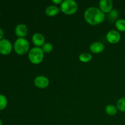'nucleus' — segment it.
Here are the masks:
<instances>
[{
  "instance_id": "4468645a",
  "label": "nucleus",
  "mask_w": 125,
  "mask_h": 125,
  "mask_svg": "<svg viewBox=\"0 0 125 125\" xmlns=\"http://www.w3.org/2000/svg\"><path fill=\"white\" fill-rule=\"evenodd\" d=\"M79 59L81 62L86 63L90 62L92 59V56L89 52H83L79 54Z\"/></svg>"
},
{
  "instance_id": "a211bd4d",
  "label": "nucleus",
  "mask_w": 125,
  "mask_h": 125,
  "mask_svg": "<svg viewBox=\"0 0 125 125\" xmlns=\"http://www.w3.org/2000/svg\"><path fill=\"white\" fill-rule=\"evenodd\" d=\"M117 107L121 112H125V97L121 98L117 101Z\"/></svg>"
},
{
  "instance_id": "9d476101",
  "label": "nucleus",
  "mask_w": 125,
  "mask_h": 125,
  "mask_svg": "<svg viewBox=\"0 0 125 125\" xmlns=\"http://www.w3.org/2000/svg\"><path fill=\"white\" fill-rule=\"evenodd\" d=\"M32 42L36 47H41L45 43V38L41 33H35L32 36Z\"/></svg>"
},
{
  "instance_id": "6ab92c4d",
  "label": "nucleus",
  "mask_w": 125,
  "mask_h": 125,
  "mask_svg": "<svg viewBox=\"0 0 125 125\" xmlns=\"http://www.w3.org/2000/svg\"><path fill=\"white\" fill-rule=\"evenodd\" d=\"M42 50L43 51L44 53L48 54L50 53L53 50V45L50 42H46L42 46Z\"/></svg>"
},
{
  "instance_id": "20e7f679",
  "label": "nucleus",
  "mask_w": 125,
  "mask_h": 125,
  "mask_svg": "<svg viewBox=\"0 0 125 125\" xmlns=\"http://www.w3.org/2000/svg\"><path fill=\"white\" fill-rule=\"evenodd\" d=\"M78 9V4L74 0H64L60 6L61 12L68 15L75 13Z\"/></svg>"
},
{
  "instance_id": "2eb2a0df",
  "label": "nucleus",
  "mask_w": 125,
  "mask_h": 125,
  "mask_svg": "<svg viewBox=\"0 0 125 125\" xmlns=\"http://www.w3.org/2000/svg\"><path fill=\"white\" fill-rule=\"evenodd\" d=\"M115 28L117 30L121 32H125V20L121 18L118 19L115 21Z\"/></svg>"
},
{
  "instance_id": "9b49d317",
  "label": "nucleus",
  "mask_w": 125,
  "mask_h": 125,
  "mask_svg": "<svg viewBox=\"0 0 125 125\" xmlns=\"http://www.w3.org/2000/svg\"><path fill=\"white\" fill-rule=\"evenodd\" d=\"M89 49L92 53L99 54L104 51V45L101 42H93L90 44Z\"/></svg>"
},
{
  "instance_id": "5701e85b",
  "label": "nucleus",
  "mask_w": 125,
  "mask_h": 125,
  "mask_svg": "<svg viewBox=\"0 0 125 125\" xmlns=\"http://www.w3.org/2000/svg\"><path fill=\"white\" fill-rule=\"evenodd\" d=\"M0 15H1V11H0Z\"/></svg>"
},
{
  "instance_id": "0eeeda50",
  "label": "nucleus",
  "mask_w": 125,
  "mask_h": 125,
  "mask_svg": "<svg viewBox=\"0 0 125 125\" xmlns=\"http://www.w3.org/2000/svg\"><path fill=\"white\" fill-rule=\"evenodd\" d=\"M120 34L117 30L112 29L107 32L106 34V39L109 42L112 44L117 43L120 40Z\"/></svg>"
},
{
  "instance_id": "aec40b11",
  "label": "nucleus",
  "mask_w": 125,
  "mask_h": 125,
  "mask_svg": "<svg viewBox=\"0 0 125 125\" xmlns=\"http://www.w3.org/2000/svg\"><path fill=\"white\" fill-rule=\"evenodd\" d=\"M51 1H52V3H54L56 5L57 4L61 5V4L62 3V2H63V0H52Z\"/></svg>"
},
{
  "instance_id": "412c9836",
  "label": "nucleus",
  "mask_w": 125,
  "mask_h": 125,
  "mask_svg": "<svg viewBox=\"0 0 125 125\" xmlns=\"http://www.w3.org/2000/svg\"><path fill=\"white\" fill-rule=\"evenodd\" d=\"M4 37V31L2 30V29L1 28H0V41H1L2 39H3Z\"/></svg>"
},
{
  "instance_id": "ddd939ff",
  "label": "nucleus",
  "mask_w": 125,
  "mask_h": 125,
  "mask_svg": "<svg viewBox=\"0 0 125 125\" xmlns=\"http://www.w3.org/2000/svg\"><path fill=\"white\" fill-rule=\"evenodd\" d=\"M117 107L114 104H108L105 107V112L107 115L111 116H114L117 114Z\"/></svg>"
},
{
  "instance_id": "7ed1b4c3",
  "label": "nucleus",
  "mask_w": 125,
  "mask_h": 125,
  "mask_svg": "<svg viewBox=\"0 0 125 125\" xmlns=\"http://www.w3.org/2000/svg\"><path fill=\"white\" fill-rule=\"evenodd\" d=\"M28 58L31 63L39 64L43 60L44 52L40 47H33L29 51Z\"/></svg>"
},
{
  "instance_id": "1a4fd4ad",
  "label": "nucleus",
  "mask_w": 125,
  "mask_h": 125,
  "mask_svg": "<svg viewBox=\"0 0 125 125\" xmlns=\"http://www.w3.org/2000/svg\"><path fill=\"white\" fill-rule=\"evenodd\" d=\"M28 32V27L26 24L20 23L15 28V33L18 38H24Z\"/></svg>"
},
{
  "instance_id": "f257e3e1",
  "label": "nucleus",
  "mask_w": 125,
  "mask_h": 125,
  "mask_svg": "<svg viewBox=\"0 0 125 125\" xmlns=\"http://www.w3.org/2000/svg\"><path fill=\"white\" fill-rule=\"evenodd\" d=\"M84 19L85 21L92 26L100 24L105 19V14L100 8L96 7H90L84 12Z\"/></svg>"
},
{
  "instance_id": "f8f14e48",
  "label": "nucleus",
  "mask_w": 125,
  "mask_h": 125,
  "mask_svg": "<svg viewBox=\"0 0 125 125\" xmlns=\"http://www.w3.org/2000/svg\"><path fill=\"white\" fill-rule=\"evenodd\" d=\"M60 8L56 5H50L45 9V13L49 17H54L60 12Z\"/></svg>"
},
{
  "instance_id": "dca6fc26",
  "label": "nucleus",
  "mask_w": 125,
  "mask_h": 125,
  "mask_svg": "<svg viewBox=\"0 0 125 125\" xmlns=\"http://www.w3.org/2000/svg\"><path fill=\"white\" fill-rule=\"evenodd\" d=\"M119 16V12L115 9H113L109 13H108V19L111 21H114L118 20V17Z\"/></svg>"
},
{
  "instance_id": "4be33fe9",
  "label": "nucleus",
  "mask_w": 125,
  "mask_h": 125,
  "mask_svg": "<svg viewBox=\"0 0 125 125\" xmlns=\"http://www.w3.org/2000/svg\"><path fill=\"white\" fill-rule=\"evenodd\" d=\"M0 125H2V122L1 119H0Z\"/></svg>"
},
{
  "instance_id": "423d86ee",
  "label": "nucleus",
  "mask_w": 125,
  "mask_h": 125,
  "mask_svg": "<svg viewBox=\"0 0 125 125\" xmlns=\"http://www.w3.org/2000/svg\"><path fill=\"white\" fill-rule=\"evenodd\" d=\"M34 84L39 89H45L50 84V80L45 76L39 75L34 78Z\"/></svg>"
},
{
  "instance_id": "f3484780",
  "label": "nucleus",
  "mask_w": 125,
  "mask_h": 125,
  "mask_svg": "<svg viewBox=\"0 0 125 125\" xmlns=\"http://www.w3.org/2000/svg\"><path fill=\"white\" fill-rule=\"evenodd\" d=\"M8 101L5 95L0 94V111L5 109L7 106Z\"/></svg>"
},
{
  "instance_id": "f03ea898",
  "label": "nucleus",
  "mask_w": 125,
  "mask_h": 125,
  "mask_svg": "<svg viewBox=\"0 0 125 125\" xmlns=\"http://www.w3.org/2000/svg\"><path fill=\"white\" fill-rule=\"evenodd\" d=\"M29 42L24 38H18L13 45L15 52L18 55H24L29 51Z\"/></svg>"
},
{
  "instance_id": "6e6552de",
  "label": "nucleus",
  "mask_w": 125,
  "mask_h": 125,
  "mask_svg": "<svg viewBox=\"0 0 125 125\" xmlns=\"http://www.w3.org/2000/svg\"><path fill=\"white\" fill-rule=\"evenodd\" d=\"M99 6L103 12L109 13L113 9V2L112 0H100Z\"/></svg>"
},
{
  "instance_id": "39448f33",
  "label": "nucleus",
  "mask_w": 125,
  "mask_h": 125,
  "mask_svg": "<svg viewBox=\"0 0 125 125\" xmlns=\"http://www.w3.org/2000/svg\"><path fill=\"white\" fill-rule=\"evenodd\" d=\"M12 45L10 42L7 39H4L0 41V54L2 55H8L12 52Z\"/></svg>"
}]
</instances>
